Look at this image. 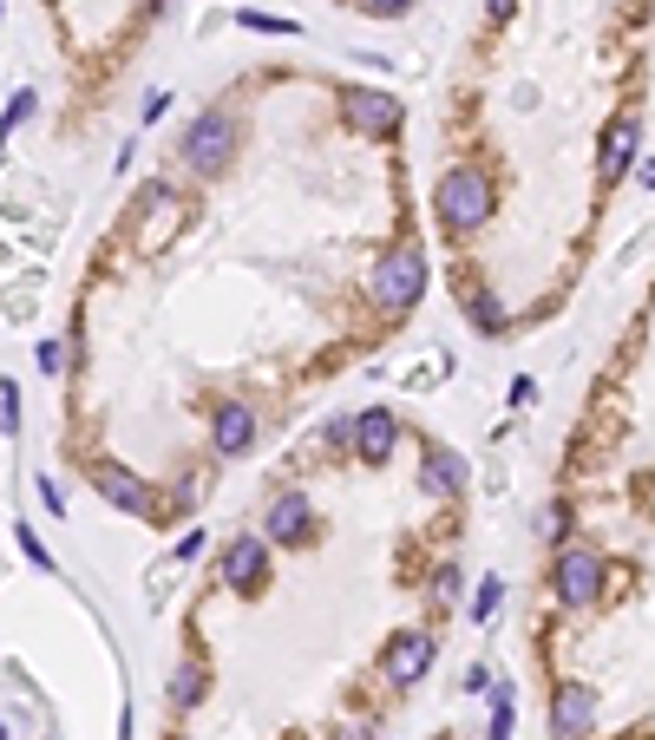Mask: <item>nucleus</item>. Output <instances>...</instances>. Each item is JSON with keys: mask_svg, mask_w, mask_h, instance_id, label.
<instances>
[{"mask_svg": "<svg viewBox=\"0 0 655 740\" xmlns=\"http://www.w3.org/2000/svg\"><path fill=\"white\" fill-rule=\"evenodd\" d=\"M433 217H439L446 236L479 229V223L492 217V177H485L479 164H452V171L433 184Z\"/></svg>", "mask_w": 655, "mask_h": 740, "instance_id": "f257e3e1", "label": "nucleus"}, {"mask_svg": "<svg viewBox=\"0 0 655 740\" xmlns=\"http://www.w3.org/2000/svg\"><path fill=\"white\" fill-rule=\"evenodd\" d=\"M373 296H380V308L407 315L413 301L427 296V249H420V243H400L393 256H380V269H373Z\"/></svg>", "mask_w": 655, "mask_h": 740, "instance_id": "f03ea898", "label": "nucleus"}, {"mask_svg": "<svg viewBox=\"0 0 655 740\" xmlns=\"http://www.w3.org/2000/svg\"><path fill=\"white\" fill-rule=\"evenodd\" d=\"M229 157H236L229 112H204V119L184 132V164H191V171H229Z\"/></svg>", "mask_w": 655, "mask_h": 740, "instance_id": "7ed1b4c3", "label": "nucleus"}, {"mask_svg": "<svg viewBox=\"0 0 655 740\" xmlns=\"http://www.w3.org/2000/svg\"><path fill=\"white\" fill-rule=\"evenodd\" d=\"M223 584L236 596H263V584H269V544H263L256 531L229 537V551H223Z\"/></svg>", "mask_w": 655, "mask_h": 740, "instance_id": "20e7f679", "label": "nucleus"}, {"mask_svg": "<svg viewBox=\"0 0 655 740\" xmlns=\"http://www.w3.org/2000/svg\"><path fill=\"white\" fill-rule=\"evenodd\" d=\"M433 656H439V643L427 636V629H400V636L380 649V668H387V681H393V688H413V681L433 668Z\"/></svg>", "mask_w": 655, "mask_h": 740, "instance_id": "39448f33", "label": "nucleus"}, {"mask_svg": "<svg viewBox=\"0 0 655 740\" xmlns=\"http://www.w3.org/2000/svg\"><path fill=\"white\" fill-rule=\"evenodd\" d=\"M596 590H603V557L596 551H564L557 557V596L564 603H596Z\"/></svg>", "mask_w": 655, "mask_h": 740, "instance_id": "423d86ee", "label": "nucleus"}, {"mask_svg": "<svg viewBox=\"0 0 655 740\" xmlns=\"http://www.w3.org/2000/svg\"><path fill=\"white\" fill-rule=\"evenodd\" d=\"M551 728H557V740H590L596 734V695L590 688H557V701H551Z\"/></svg>", "mask_w": 655, "mask_h": 740, "instance_id": "0eeeda50", "label": "nucleus"}, {"mask_svg": "<svg viewBox=\"0 0 655 740\" xmlns=\"http://www.w3.org/2000/svg\"><path fill=\"white\" fill-rule=\"evenodd\" d=\"M211 445H217L223 459H243V452L256 445V413H249V407H236V400L217 407V413H211Z\"/></svg>", "mask_w": 655, "mask_h": 740, "instance_id": "6e6552de", "label": "nucleus"}, {"mask_svg": "<svg viewBox=\"0 0 655 740\" xmlns=\"http://www.w3.org/2000/svg\"><path fill=\"white\" fill-rule=\"evenodd\" d=\"M348 99V112H355V125L373 132V138H387V132H400V99H387V92H341Z\"/></svg>", "mask_w": 655, "mask_h": 740, "instance_id": "1a4fd4ad", "label": "nucleus"}, {"mask_svg": "<svg viewBox=\"0 0 655 740\" xmlns=\"http://www.w3.org/2000/svg\"><path fill=\"white\" fill-rule=\"evenodd\" d=\"M269 537H276V544H308V537H315V512H308L301 492H283V499L269 505Z\"/></svg>", "mask_w": 655, "mask_h": 740, "instance_id": "9d476101", "label": "nucleus"}, {"mask_svg": "<svg viewBox=\"0 0 655 740\" xmlns=\"http://www.w3.org/2000/svg\"><path fill=\"white\" fill-rule=\"evenodd\" d=\"M112 505H125V512H139V518H157V499H151L145 485L132 479V472H119V465H99V479H92Z\"/></svg>", "mask_w": 655, "mask_h": 740, "instance_id": "9b49d317", "label": "nucleus"}, {"mask_svg": "<svg viewBox=\"0 0 655 740\" xmlns=\"http://www.w3.org/2000/svg\"><path fill=\"white\" fill-rule=\"evenodd\" d=\"M630 151H636V112H616L603 132V184H616L630 171Z\"/></svg>", "mask_w": 655, "mask_h": 740, "instance_id": "f8f14e48", "label": "nucleus"}, {"mask_svg": "<svg viewBox=\"0 0 655 740\" xmlns=\"http://www.w3.org/2000/svg\"><path fill=\"white\" fill-rule=\"evenodd\" d=\"M348 426H355V452H361L367 465H387V452H393V413H361Z\"/></svg>", "mask_w": 655, "mask_h": 740, "instance_id": "ddd939ff", "label": "nucleus"}, {"mask_svg": "<svg viewBox=\"0 0 655 740\" xmlns=\"http://www.w3.org/2000/svg\"><path fill=\"white\" fill-rule=\"evenodd\" d=\"M427 479H433L439 492H459V485H465V465H459L446 445H433V452H427Z\"/></svg>", "mask_w": 655, "mask_h": 740, "instance_id": "4468645a", "label": "nucleus"}, {"mask_svg": "<svg viewBox=\"0 0 655 740\" xmlns=\"http://www.w3.org/2000/svg\"><path fill=\"white\" fill-rule=\"evenodd\" d=\"M171 701H177V708H197V701H204V662L177 668V681H171Z\"/></svg>", "mask_w": 655, "mask_h": 740, "instance_id": "2eb2a0df", "label": "nucleus"}, {"mask_svg": "<svg viewBox=\"0 0 655 740\" xmlns=\"http://www.w3.org/2000/svg\"><path fill=\"white\" fill-rule=\"evenodd\" d=\"M13 531H20V551H27V564H40V571H53V551H47V544H40V537H33L27 524H13Z\"/></svg>", "mask_w": 655, "mask_h": 740, "instance_id": "dca6fc26", "label": "nucleus"}, {"mask_svg": "<svg viewBox=\"0 0 655 740\" xmlns=\"http://www.w3.org/2000/svg\"><path fill=\"white\" fill-rule=\"evenodd\" d=\"M499 596H505V584H499V577H485V590H479V603H472V616H492V609H499Z\"/></svg>", "mask_w": 655, "mask_h": 740, "instance_id": "f3484780", "label": "nucleus"}, {"mask_svg": "<svg viewBox=\"0 0 655 740\" xmlns=\"http://www.w3.org/2000/svg\"><path fill=\"white\" fill-rule=\"evenodd\" d=\"M0 420H7V433L20 426V393H13V387H0Z\"/></svg>", "mask_w": 655, "mask_h": 740, "instance_id": "a211bd4d", "label": "nucleus"}, {"mask_svg": "<svg viewBox=\"0 0 655 740\" xmlns=\"http://www.w3.org/2000/svg\"><path fill=\"white\" fill-rule=\"evenodd\" d=\"M40 368L60 373V368H66V348H60V341H40Z\"/></svg>", "mask_w": 655, "mask_h": 740, "instance_id": "6ab92c4d", "label": "nucleus"}, {"mask_svg": "<svg viewBox=\"0 0 655 740\" xmlns=\"http://www.w3.org/2000/svg\"><path fill=\"white\" fill-rule=\"evenodd\" d=\"M407 7H413V0H367V13H380V20H400Z\"/></svg>", "mask_w": 655, "mask_h": 740, "instance_id": "aec40b11", "label": "nucleus"}, {"mask_svg": "<svg viewBox=\"0 0 655 740\" xmlns=\"http://www.w3.org/2000/svg\"><path fill=\"white\" fill-rule=\"evenodd\" d=\"M511 7H518V0H485V13H492V20H511Z\"/></svg>", "mask_w": 655, "mask_h": 740, "instance_id": "412c9836", "label": "nucleus"}, {"mask_svg": "<svg viewBox=\"0 0 655 740\" xmlns=\"http://www.w3.org/2000/svg\"><path fill=\"white\" fill-rule=\"evenodd\" d=\"M164 740H191V734H164Z\"/></svg>", "mask_w": 655, "mask_h": 740, "instance_id": "4be33fe9", "label": "nucleus"}, {"mask_svg": "<svg viewBox=\"0 0 655 740\" xmlns=\"http://www.w3.org/2000/svg\"><path fill=\"white\" fill-rule=\"evenodd\" d=\"M0 740H7V728H0Z\"/></svg>", "mask_w": 655, "mask_h": 740, "instance_id": "5701e85b", "label": "nucleus"}]
</instances>
